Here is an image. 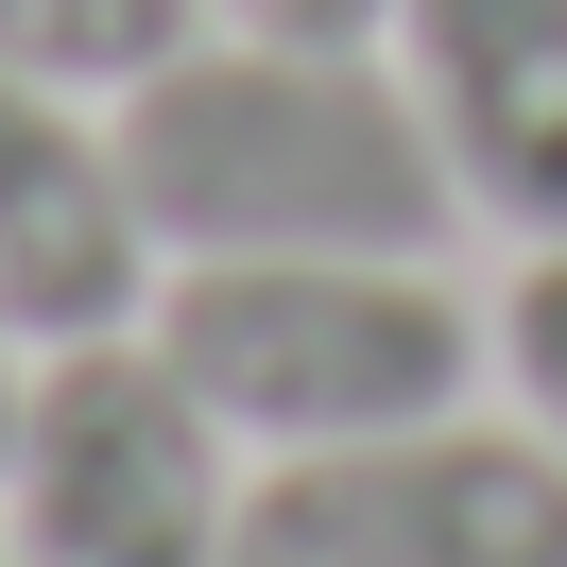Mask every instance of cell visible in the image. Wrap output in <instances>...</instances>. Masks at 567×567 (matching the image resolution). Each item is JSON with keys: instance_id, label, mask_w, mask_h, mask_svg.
Instances as JSON below:
<instances>
[{"instance_id": "obj_1", "label": "cell", "mask_w": 567, "mask_h": 567, "mask_svg": "<svg viewBox=\"0 0 567 567\" xmlns=\"http://www.w3.org/2000/svg\"><path fill=\"white\" fill-rule=\"evenodd\" d=\"M155 258H447L464 189L379 35H189L121 86Z\"/></svg>"}, {"instance_id": "obj_2", "label": "cell", "mask_w": 567, "mask_h": 567, "mask_svg": "<svg viewBox=\"0 0 567 567\" xmlns=\"http://www.w3.org/2000/svg\"><path fill=\"white\" fill-rule=\"evenodd\" d=\"M155 344L224 413L241 464L361 447V430H430L498 379L482 310L430 258H173L155 276Z\"/></svg>"}, {"instance_id": "obj_3", "label": "cell", "mask_w": 567, "mask_h": 567, "mask_svg": "<svg viewBox=\"0 0 567 567\" xmlns=\"http://www.w3.org/2000/svg\"><path fill=\"white\" fill-rule=\"evenodd\" d=\"M0 533L18 567H224L241 550V447L173 379L155 327L52 344L0 447Z\"/></svg>"}, {"instance_id": "obj_4", "label": "cell", "mask_w": 567, "mask_h": 567, "mask_svg": "<svg viewBox=\"0 0 567 567\" xmlns=\"http://www.w3.org/2000/svg\"><path fill=\"white\" fill-rule=\"evenodd\" d=\"M224 567H567V447L498 413L361 430V447L241 464V550Z\"/></svg>"}, {"instance_id": "obj_5", "label": "cell", "mask_w": 567, "mask_h": 567, "mask_svg": "<svg viewBox=\"0 0 567 567\" xmlns=\"http://www.w3.org/2000/svg\"><path fill=\"white\" fill-rule=\"evenodd\" d=\"M155 224H138V173H121V121L86 86H35L0 70V327L18 344H104V327H155Z\"/></svg>"}, {"instance_id": "obj_6", "label": "cell", "mask_w": 567, "mask_h": 567, "mask_svg": "<svg viewBox=\"0 0 567 567\" xmlns=\"http://www.w3.org/2000/svg\"><path fill=\"white\" fill-rule=\"evenodd\" d=\"M379 52L413 70L464 224L567 241V0H395Z\"/></svg>"}, {"instance_id": "obj_7", "label": "cell", "mask_w": 567, "mask_h": 567, "mask_svg": "<svg viewBox=\"0 0 567 567\" xmlns=\"http://www.w3.org/2000/svg\"><path fill=\"white\" fill-rule=\"evenodd\" d=\"M207 35V0H0V70L35 86H86V104H121V86L155 70V52Z\"/></svg>"}, {"instance_id": "obj_8", "label": "cell", "mask_w": 567, "mask_h": 567, "mask_svg": "<svg viewBox=\"0 0 567 567\" xmlns=\"http://www.w3.org/2000/svg\"><path fill=\"white\" fill-rule=\"evenodd\" d=\"M482 344H498V379H516V413L567 447V241H516V292L482 310Z\"/></svg>"}, {"instance_id": "obj_9", "label": "cell", "mask_w": 567, "mask_h": 567, "mask_svg": "<svg viewBox=\"0 0 567 567\" xmlns=\"http://www.w3.org/2000/svg\"><path fill=\"white\" fill-rule=\"evenodd\" d=\"M224 35H395V0H207Z\"/></svg>"}, {"instance_id": "obj_10", "label": "cell", "mask_w": 567, "mask_h": 567, "mask_svg": "<svg viewBox=\"0 0 567 567\" xmlns=\"http://www.w3.org/2000/svg\"><path fill=\"white\" fill-rule=\"evenodd\" d=\"M18 395H35V344H18V327H0V447H18Z\"/></svg>"}, {"instance_id": "obj_11", "label": "cell", "mask_w": 567, "mask_h": 567, "mask_svg": "<svg viewBox=\"0 0 567 567\" xmlns=\"http://www.w3.org/2000/svg\"><path fill=\"white\" fill-rule=\"evenodd\" d=\"M0 567H18V533H0Z\"/></svg>"}]
</instances>
